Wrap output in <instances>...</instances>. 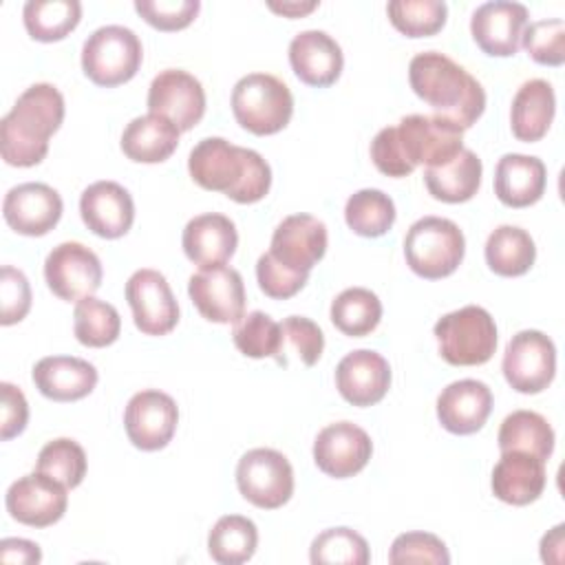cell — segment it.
<instances>
[{
	"instance_id": "e0dca14e",
	"label": "cell",
	"mask_w": 565,
	"mask_h": 565,
	"mask_svg": "<svg viewBox=\"0 0 565 565\" xmlns=\"http://www.w3.org/2000/svg\"><path fill=\"white\" fill-rule=\"evenodd\" d=\"M527 26V9L512 0H490L475 9L470 33L477 46L492 57H510L521 46Z\"/></svg>"
},
{
	"instance_id": "3957f363",
	"label": "cell",
	"mask_w": 565,
	"mask_h": 565,
	"mask_svg": "<svg viewBox=\"0 0 565 565\" xmlns=\"http://www.w3.org/2000/svg\"><path fill=\"white\" fill-rule=\"evenodd\" d=\"M413 93L433 106L435 115L470 128L486 108L483 86L455 60L439 51L417 53L408 64Z\"/></svg>"
},
{
	"instance_id": "bcb514c9",
	"label": "cell",
	"mask_w": 565,
	"mask_h": 565,
	"mask_svg": "<svg viewBox=\"0 0 565 565\" xmlns=\"http://www.w3.org/2000/svg\"><path fill=\"white\" fill-rule=\"evenodd\" d=\"M307 278H309V274L294 271V269L285 267L269 252H265L256 263L258 287L263 289L265 296L276 298V300L296 296L307 285Z\"/></svg>"
},
{
	"instance_id": "52a82bcc",
	"label": "cell",
	"mask_w": 565,
	"mask_h": 565,
	"mask_svg": "<svg viewBox=\"0 0 565 565\" xmlns=\"http://www.w3.org/2000/svg\"><path fill=\"white\" fill-rule=\"evenodd\" d=\"M143 49L137 33L121 24L95 29L82 46L84 75L97 86H119L132 79L141 66Z\"/></svg>"
},
{
	"instance_id": "f546056e",
	"label": "cell",
	"mask_w": 565,
	"mask_h": 565,
	"mask_svg": "<svg viewBox=\"0 0 565 565\" xmlns=\"http://www.w3.org/2000/svg\"><path fill=\"white\" fill-rule=\"evenodd\" d=\"M181 130L166 117L148 113L135 117L121 135V150L137 163H161L179 146Z\"/></svg>"
},
{
	"instance_id": "ffe728a7",
	"label": "cell",
	"mask_w": 565,
	"mask_h": 565,
	"mask_svg": "<svg viewBox=\"0 0 565 565\" xmlns=\"http://www.w3.org/2000/svg\"><path fill=\"white\" fill-rule=\"evenodd\" d=\"M327 252V225L311 214H291L278 223L269 254L294 271L309 274Z\"/></svg>"
},
{
	"instance_id": "30bf717a",
	"label": "cell",
	"mask_w": 565,
	"mask_h": 565,
	"mask_svg": "<svg viewBox=\"0 0 565 565\" xmlns=\"http://www.w3.org/2000/svg\"><path fill=\"white\" fill-rule=\"evenodd\" d=\"M501 369L516 393H541L556 375V347L543 331H519L505 347Z\"/></svg>"
},
{
	"instance_id": "d6986e66",
	"label": "cell",
	"mask_w": 565,
	"mask_h": 565,
	"mask_svg": "<svg viewBox=\"0 0 565 565\" xmlns=\"http://www.w3.org/2000/svg\"><path fill=\"white\" fill-rule=\"evenodd\" d=\"M62 196L46 183L29 181L13 185L2 201L7 225L24 236H44L62 218Z\"/></svg>"
},
{
	"instance_id": "4316f807",
	"label": "cell",
	"mask_w": 565,
	"mask_h": 565,
	"mask_svg": "<svg viewBox=\"0 0 565 565\" xmlns=\"http://www.w3.org/2000/svg\"><path fill=\"white\" fill-rule=\"evenodd\" d=\"M545 483V461L527 452H501V459L492 470V492L497 499L510 505H527L536 501L543 494Z\"/></svg>"
},
{
	"instance_id": "d4e9b609",
	"label": "cell",
	"mask_w": 565,
	"mask_h": 565,
	"mask_svg": "<svg viewBox=\"0 0 565 565\" xmlns=\"http://www.w3.org/2000/svg\"><path fill=\"white\" fill-rule=\"evenodd\" d=\"M181 245L185 256L199 267L225 265L238 245L236 225L230 216L218 212L199 214L183 227Z\"/></svg>"
},
{
	"instance_id": "603a6c76",
	"label": "cell",
	"mask_w": 565,
	"mask_h": 565,
	"mask_svg": "<svg viewBox=\"0 0 565 565\" xmlns=\"http://www.w3.org/2000/svg\"><path fill=\"white\" fill-rule=\"evenodd\" d=\"M289 64L300 82L324 88L331 86L344 66L340 44L320 29H307L289 42Z\"/></svg>"
},
{
	"instance_id": "2e32d148",
	"label": "cell",
	"mask_w": 565,
	"mask_h": 565,
	"mask_svg": "<svg viewBox=\"0 0 565 565\" xmlns=\"http://www.w3.org/2000/svg\"><path fill=\"white\" fill-rule=\"evenodd\" d=\"M148 110L170 119L181 132L192 130L205 113V90L188 71L166 68L150 82Z\"/></svg>"
},
{
	"instance_id": "9c48e42d",
	"label": "cell",
	"mask_w": 565,
	"mask_h": 565,
	"mask_svg": "<svg viewBox=\"0 0 565 565\" xmlns=\"http://www.w3.org/2000/svg\"><path fill=\"white\" fill-rule=\"evenodd\" d=\"M236 486L252 505L276 510L294 494V468L282 452L254 448L236 463Z\"/></svg>"
},
{
	"instance_id": "484cf974",
	"label": "cell",
	"mask_w": 565,
	"mask_h": 565,
	"mask_svg": "<svg viewBox=\"0 0 565 565\" xmlns=\"http://www.w3.org/2000/svg\"><path fill=\"white\" fill-rule=\"evenodd\" d=\"M35 388L53 402H75L86 397L97 384V369L73 355H46L33 366Z\"/></svg>"
},
{
	"instance_id": "7402d4cb",
	"label": "cell",
	"mask_w": 565,
	"mask_h": 565,
	"mask_svg": "<svg viewBox=\"0 0 565 565\" xmlns=\"http://www.w3.org/2000/svg\"><path fill=\"white\" fill-rule=\"evenodd\" d=\"M79 214L86 227L102 238L124 236L135 221L130 192L115 181H95L79 196Z\"/></svg>"
},
{
	"instance_id": "7bdbcfd3",
	"label": "cell",
	"mask_w": 565,
	"mask_h": 565,
	"mask_svg": "<svg viewBox=\"0 0 565 565\" xmlns=\"http://www.w3.org/2000/svg\"><path fill=\"white\" fill-rule=\"evenodd\" d=\"M521 44L534 62L561 66L565 62V22L561 18L527 22Z\"/></svg>"
},
{
	"instance_id": "f1b7e54d",
	"label": "cell",
	"mask_w": 565,
	"mask_h": 565,
	"mask_svg": "<svg viewBox=\"0 0 565 565\" xmlns=\"http://www.w3.org/2000/svg\"><path fill=\"white\" fill-rule=\"evenodd\" d=\"M556 113V95L547 79H527L519 86L512 108L510 126L519 141L532 143L547 135Z\"/></svg>"
},
{
	"instance_id": "7c38bea8",
	"label": "cell",
	"mask_w": 565,
	"mask_h": 565,
	"mask_svg": "<svg viewBox=\"0 0 565 565\" xmlns=\"http://www.w3.org/2000/svg\"><path fill=\"white\" fill-rule=\"evenodd\" d=\"M179 424L177 402L157 388L135 393L124 411V428L135 448L152 452L170 444Z\"/></svg>"
},
{
	"instance_id": "cb8c5ba5",
	"label": "cell",
	"mask_w": 565,
	"mask_h": 565,
	"mask_svg": "<svg viewBox=\"0 0 565 565\" xmlns=\"http://www.w3.org/2000/svg\"><path fill=\"white\" fill-rule=\"evenodd\" d=\"M492 411V391L481 380L450 382L437 397L439 424L452 435L477 433Z\"/></svg>"
},
{
	"instance_id": "ac0fdd59",
	"label": "cell",
	"mask_w": 565,
	"mask_h": 565,
	"mask_svg": "<svg viewBox=\"0 0 565 565\" xmlns=\"http://www.w3.org/2000/svg\"><path fill=\"white\" fill-rule=\"evenodd\" d=\"M373 441L364 428L351 422L324 426L313 441L316 466L335 479L358 475L371 459Z\"/></svg>"
},
{
	"instance_id": "f6af8a7d",
	"label": "cell",
	"mask_w": 565,
	"mask_h": 565,
	"mask_svg": "<svg viewBox=\"0 0 565 565\" xmlns=\"http://www.w3.org/2000/svg\"><path fill=\"white\" fill-rule=\"evenodd\" d=\"M199 0H137L135 11L159 31L185 29L199 13Z\"/></svg>"
},
{
	"instance_id": "ee69618b",
	"label": "cell",
	"mask_w": 565,
	"mask_h": 565,
	"mask_svg": "<svg viewBox=\"0 0 565 565\" xmlns=\"http://www.w3.org/2000/svg\"><path fill=\"white\" fill-rule=\"evenodd\" d=\"M388 563H433L448 565L450 554L446 543L430 532H404L399 534L388 552Z\"/></svg>"
},
{
	"instance_id": "4dcf8cb0",
	"label": "cell",
	"mask_w": 565,
	"mask_h": 565,
	"mask_svg": "<svg viewBox=\"0 0 565 565\" xmlns=\"http://www.w3.org/2000/svg\"><path fill=\"white\" fill-rule=\"evenodd\" d=\"M481 159L463 148L455 159H450L444 166L426 168L424 183L428 192L444 203H463L470 201L481 183Z\"/></svg>"
},
{
	"instance_id": "d6a6232c",
	"label": "cell",
	"mask_w": 565,
	"mask_h": 565,
	"mask_svg": "<svg viewBox=\"0 0 565 565\" xmlns=\"http://www.w3.org/2000/svg\"><path fill=\"white\" fill-rule=\"evenodd\" d=\"M536 258L532 236L516 225H499L486 241V263L499 276H523Z\"/></svg>"
},
{
	"instance_id": "816d5d0a",
	"label": "cell",
	"mask_w": 565,
	"mask_h": 565,
	"mask_svg": "<svg viewBox=\"0 0 565 565\" xmlns=\"http://www.w3.org/2000/svg\"><path fill=\"white\" fill-rule=\"evenodd\" d=\"M563 530L565 525L558 523L541 539V558L543 563H563Z\"/></svg>"
},
{
	"instance_id": "5b68a950",
	"label": "cell",
	"mask_w": 565,
	"mask_h": 565,
	"mask_svg": "<svg viewBox=\"0 0 565 565\" xmlns=\"http://www.w3.org/2000/svg\"><path fill=\"white\" fill-rule=\"evenodd\" d=\"M466 238L459 225L444 216L417 218L404 236L408 267L428 280L450 276L463 260Z\"/></svg>"
},
{
	"instance_id": "e575fe53",
	"label": "cell",
	"mask_w": 565,
	"mask_h": 565,
	"mask_svg": "<svg viewBox=\"0 0 565 565\" xmlns=\"http://www.w3.org/2000/svg\"><path fill=\"white\" fill-rule=\"evenodd\" d=\"M79 0H26L22 7L24 29L40 42H57L66 38L79 24Z\"/></svg>"
},
{
	"instance_id": "7a4b0ae2",
	"label": "cell",
	"mask_w": 565,
	"mask_h": 565,
	"mask_svg": "<svg viewBox=\"0 0 565 565\" xmlns=\"http://www.w3.org/2000/svg\"><path fill=\"white\" fill-rule=\"evenodd\" d=\"M188 170L196 185L223 192L236 203H256L271 185L269 163L256 150L234 146L223 137L201 139L190 150Z\"/></svg>"
},
{
	"instance_id": "6da1fadb",
	"label": "cell",
	"mask_w": 565,
	"mask_h": 565,
	"mask_svg": "<svg viewBox=\"0 0 565 565\" xmlns=\"http://www.w3.org/2000/svg\"><path fill=\"white\" fill-rule=\"evenodd\" d=\"M463 150V130L439 115H408L382 128L371 141V159L386 177H406L417 166H444Z\"/></svg>"
},
{
	"instance_id": "8d00e7d4",
	"label": "cell",
	"mask_w": 565,
	"mask_h": 565,
	"mask_svg": "<svg viewBox=\"0 0 565 565\" xmlns=\"http://www.w3.org/2000/svg\"><path fill=\"white\" fill-rule=\"evenodd\" d=\"M344 221L358 236L377 238L393 227L395 203L382 190H375V188L358 190L347 199Z\"/></svg>"
},
{
	"instance_id": "8992f818",
	"label": "cell",
	"mask_w": 565,
	"mask_h": 565,
	"mask_svg": "<svg viewBox=\"0 0 565 565\" xmlns=\"http://www.w3.org/2000/svg\"><path fill=\"white\" fill-rule=\"evenodd\" d=\"M232 113L236 121L254 135L282 130L294 115L289 86L269 73H249L234 84Z\"/></svg>"
},
{
	"instance_id": "c3c4849f",
	"label": "cell",
	"mask_w": 565,
	"mask_h": 565,
	"mask_svg": "<svg viewBox=\"0 0 565 565\" xmlns=\"http://www.w3.org/2000/svg\"><path fill=\"white\" fill-rule=\"evenodd\" d=\"M0 300H2V313H0V322L4 327L20 322L29 309H31V287L26 276L11 267L4 265L2 267V278H0Z\"/></svg>"
},
{
	"instance_id": "b9f144b4",
	"label": "cell",
	"mask_w": 565,
	"mask_h": 565,
	"mask_svg": "<svg viewBox=\"0 0 565 565\" xmlns=\"http://www.w3.org/2000/svg\"><path fill=\"white\" fill-rule=\"evenodd\" d=\"M35 470L53 477L66 488H77L86 477V452L75 439H53L42 446Z\"/></svg>"
},
{
	"instance_id": "681fc988",
	"label": "cell",
	"mask_w": 565,
	"mask_h": 565,
	"mask_svg": "<svg viewBox=\"0 0 565 565\" xmlns=\"http://www.w3.org/2000/svg\"><path fill=\"white\" fill-rule=\"evenodd\" d=\"M0 393H2L0 437L7 441L24 430V426L29 422V404H26L24 393L11 382H2Z\"/></svg>"
},
{
	"instance_id": "ba28073f",
	"label": "cell",
	"mask_w": 565,
	"mask_h": 565,
	"mask_svg": "<svg viewBox=\"0 0 565 565\" xmlns=\"http://www.w3.org/2000/svg\"><path fill=\"white\" fill-rule=\"evenodd\" d=\"M441 358L452 366L486 364L497 349L494 318L479 305H466L435 324Z\"/></svg>"
},
{
	"instance_id": "1f68e13d",
	"label": "cell",
	"mask_w": 565,
	"mask_h": 565,
	"mask_svg": "<svg viewBox=\"0 0 565 565\" xmlns=\"http://www.w3.org/2000/svg\"><path fill=\"white\" fill-rule=\"evenodd\" d=\"M497 441L501 452L519 450L547 461L554 450V430L543 415L534 411H514L501 422Z\"/></svg>"
},
{
	"instance_id": "836d02e7",
	"label": "cell",
	"mask_w": 565,
	"mask_h": 565,
	"mask_svg": "<svg viewBox=\"0 0 565 565\" xmlns=\"http://www.w3.org/2000/svg\"><path fill=\"white\" fill-rule=\"evenodd\" d=\"M258 545V530L241 514L221 516L207 534V552L218 565H241L249 561Z\"/></svg>"
},
{
	"instance_id": "83f0119b",
	"label": "cell",
	"mask_w": 565,
	"mask_h": 565,
	"mask_svg": "<svg viewBox=\"0 0 565 565\" xmlns=\"http://www.w3.org/2000/svg\"><path fill=\"white\" fill-rule=\"evenodd\" d=\"M547 183L545 163L539 157L508 152L494 170V194L508 207L534 205Z\"/></svg>"
},
{
	"instance_id": "f907efd6",
	"label": "cell",
	"mask_w": 565,
	"mask_h": 565,
	"mask_svg": "<svg viewBox=\"0 0 565 565\" xmlns=\"http://www.w3.org/2000/svg\"><path fill=\"white\" fill-rule=\"evenodd\" d=\"M0 561L2 563H40L42 552L40 545L26 539H2L0 541Z\"/></svg>"
},
{
	"instance_id": "d590c367",
	"label": "cell",
	"mask_w": 565,
	"mask_h": 565,
	"mask_svg": "<svg viewBox=\"0 0 565 565\" xmlns=\"http://www.w3.org/2000/svg\"><path fill=\"white\" fill-rule=\"evenodd\" d=\"M382 320V302L366 287H349L331 302V322L351 338L369 335Z\"/></svg>"
},
{
	"instance_id": "ab89813d",
	"label": "cell",
	"mask_w": 565,
	"mask_h": 565,
	"mask_svg": "<svg viewBox=\"0 0 565 565\" xmlns=\"http://www.w3.org/2000/svg\"><path fill=\"white\" fill-rule=\"evenodd\" d=\"M386 13L391 24L406 38H426L441 31L448 7L444 0H391Z\"/></svg>"
},
{
	"instance_id": "f35d334b",
	"label": "cell",
	"mask_w": 565,
	"mask_h": 565,
	"mask_svg": "<svg viewBox=\"0 0 565 565\" xmlns=\"http://www.w3.org/2000/svg\"><path fill=\"white\" fill-rule=\"evenodd\" d=\"M313 565H366L369 543L351 527H329L320 532L309 550Z\"/></svg>"
},
{
	"instance_id": "60d3db41",
	"label": "cell",
	"mask_w": 565,
	"mask_h": 565,
	"mask_svg": "<svg viewBox=\"0 0 565 565\" xmlns=\"http://www.w3.org/2000/svg\"><path fill=\"white\" fill-rule=\"evenodd\" d=\"M232 340L236 349L247 358L278 360L282 347V331L280 324L265 311H249L234 324Z\"/></svg>"
},
{
	"instance_id": "44dd1931",
	"label": "cell",
	"mask_w": 565,
	"mask_h": 565,
	"mask_svg": "<svg viewBox=\"0 0 565 565\" xmlns=\"http://www.w3.org/2000/svg\"><path fill=\"white\" fill-rule=\"evenodd\" d=\"M335 386L349 404L373 406L388 393L391 366L377 351H351L335 366Z\"/></svg>"
},
{
	"instance_id": "f5cc1de1",
	"label": "cell",
	"mask_w": 565,
	"mask_h": 565,
	"mask_svg": "<svg viewBox=\"0 0 565 565\" xmlns=\"http://www.w3.org/2000/svg\"><path fill=\"white\" fill-rule=\"evenodd\" d=\"M267 7L280 15H287V18H300L305 13H311L316 7H318V0H269Z\"/></svg>"
},
{
	"instance_id": "7dc6e473",
	"label": "cell",
	"mask_w": 565,
	"mask_h": 565,
	"mask_svg": "<svg viewBox=\"0 0 565 565\" xmlns=\"http://www.w3.org/2000/svg\"><path fill=\"white\" fill-rule=\"evenodd\" d=\"M280 331H282V344L287 342L305 366H313L320 360L324 349V335H322V329L311 318L289 316L280 322Z\"/></svg>"
},
{
	"instance_id": "277c9868",
	"label": "cell",
	"mask_w": 565,
	"mask_h": 565,
	"mask_svg": "<svg viewBox=\"0 0 565 565\" xmlns=\"http://www.w3.org/2000/svg\"><path fill=\"white\" fill-rule=\"evenodd\" d=\"M64 121V97L46 82L29 86L0 121V152L9 166H38L49 152V137Z\"/></svg>"
},
{
	"instance_id": "8fae6325",
	"label": "cell",
	"mask_w": 565,
	"mask_h": 565,
	"mask_svg": "<svg viewBox=\"0 0 565 565\" xmlns=\"http://www.w3.org/2000/svg\"><path fill=\"white\" fill-rule=\"evenodd\" d=\"M102 263L93 249L77 241L55 245L44 260V280L49 289L71 302L93 296L102 285Z\"/></svg>"
},
{
	"instance_id": "5bb4252c",
	"label": "cell",
	"mask_w": 565,
	"mask_h": 565,
	"mask_svg": "<svg viewBox=\"0 0 565 565\" xmlns=\"http://www.w3.org/2000/svg\"><path fill=\"white\" fill-rule=\"evenodd\" d=\"M126 300L132 309L135 327L146 335H166L179 322V305L157 269H137L126 282Z\"/></svg>"
},
{
	"instance_id": "4fadbf2b",
	"label": "cell",
	"mask_w": 565,
	"mask_h": 565,
	"mask_svg": "<svg viewBox=\"0 0 565 565\" xmlns=\"http://www.w3.org/2000/svg\"><path fill=\"white\" fill-rule=\"evenodd\" d=\"M188 294L199 313L218 324H236L245 313V285L227 265L201 267L188 280Z\"/></svg>"
},
{
	"instance_id": "74e56055",
	"label": "cell",
	"mask_w": 565,
	"mask_h": 565,
	"mask_svg": "<svg viewBox=\"0 0 565 565\" xmlns=\"http://www.w3.org/2000/svg\"><path fill=\"white\" fill-rule=\"evenodd\" d=\"M73 331L77 342H82L84 347H93V349L108 347L119 338V331H121L119 311L106 300L86 296L75 305Z\"/></svg>"
},
{
	"instance_id": "9a60e30c",
	"label": "cell",
	"mask_w": 565,
	"mask_h": 565,
	"mask_svg": "<svg viewBox=\"0 0 565 565\" xmlns=\"http://www.w3.org/2000/svg\"><path fill=\"white\" fill-rule=\"evenodd\" d=\"M66 490L68 488L53 477L35 470L9 486L4 505L11 519L18 523L29 527H49L57 523L66 512Z\"/></svg>"
}]
</instances>
